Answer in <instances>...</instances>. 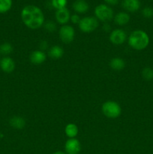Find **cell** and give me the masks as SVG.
<instances>
[{
	"label": "cell",
	"instance_id": "obj_12",
	"mask_svg": "<svg viewBox=\"0 0 153 154\" xmlns=\"http://www.w3.org/2000/svg\"><path fill=\"white\" fill-rule=\"evenodd\" d=\"M29 59L32 64L40 65L46 60V55L44 51L38 50V51H33L30 55Z\"/></svg>",
	"mask_w": 153,
	"mask_h": 154
},
{
	"label": "cell",
	"instance_id": "obj_14",
	"mask_svg": "<svg viewBox=\"0 0 153 154\" xmlns=\"http://www.w3.org/2000/svg\"><path fill=\"white\" fill-rule=\"evenodd\" d=\"M63 54H64V50L58 45H54L51 47L48 51V56L52 60H58L62 58Z\"/></svg>",
	"mask_w": 153,
	"mask_h": 154
},
{
	"label": "cell",
	"instance_id": "obj_24",
	"mask_svg": "<svg viewBox=\"0 0 153 154\" xmlns=\"http://www.w3.org/2000/svg\"><path fill=\"white\" fill-rule=\"evenodd\" d=\"M142 14L146 18H152L153 17V8L151 7H146L142 9Z\"/></svg>",
	"mask_w": 153,
	"mask_h": 154
},
{
	"label": "cell",
	"instance_id": "obj_16",
	"mask_svg": "<svg viewBox=\"0 0 153 154\" xmlns=\"http://www.w3.org/2000/svg\"><path fill=\"white\" fill-rule=\"evenodd\" d=\"M9 124L10 126L16 129H22L26 126V120L22 117L19 116L12 117L9 120Z\"/></svg>",
	"mask_w": 153,
	"mask_h": 154
},
{
	"label": "cell",
	"instance_id": "obj_18",
	"mask_svg": "<svg viewBox=\"0 0 153 154\" xmlns=\"http://www.w3.org/2000/svg\"><path fill=\"white\" fill-rule=\"evenodd\" d=\"M64 132L69 138H74L78 135L79 129L75 123H68L64 128Z\"/></svg>",
	"mask_w": 153,
	"mask_h": 154
},
{
	"label": "cell",
	"instance_id": "obj_21",
	"mask_svg": "<svg viewBox=\"0 0 153 154\" xmlns=\"http://www.w3.org/2000/svg\"><path fill=\"white\" fill-rule=\"evenodd\" d=\"M52 6L56 10H60L66 8L68 4V0H51Z\"/></svg>",
	"mask_w": 153,
	"mask_h": 154
},
{
	"label": "cell",
	"instance_id": "obj_6",
	"mask_svg": "<svg viewBox=\"0 0 153 154\" xmlns=\"http://www.w3.org/2000/svg\"><path fill=\"white\" fill-rule=\"evenodd\" d=\"M75 37V31L70 25H63L59 29V38L64 44H70Z\"/></svg>",
	"mask_w": 153,
	"mask_h": 154
},
{
	"label": "cell",
	"instance_id": "obj_10",
	"mask_svg": "<svg viewBox=\"0 0 153 154\" xmlns=\"http://www.w3.org/2000/svg\"><path fill=\"white\" fill-rule=\"evenodd\" d=\"M55 16L57 23L62 26L66 25L70 19V11L66 8L60 9V10H56Z\"/></svg>",
	"mask_w": 153,
	"mask_h": 154
},
{
	"label": "cell",
	"instance_id": "obj_3",
	"mask_svg": "<svg viewBox=\"0 0 153 154\" xmlns=\"http://www.w3.org/2000/svg\"><path fill=\"white\" fill-rule=\"evenodd\" d=\"M102 112L105 117L116 119L121 115L122 108L119 104L115 101H106L102 105Z\"/></svg>",
	"mask_w": 153,
	"mask_h": 154
},
{
	"label": "cell",
	"instance_id": "obj_28",
	"mask_svg": "<svg viewBox=\"0 0 153 154\" xmlns=\"http://www.w3.org/2000/svg\"><path fill=\"white\" fill-rule=\"evenodd\" d=\"M103 29H104V31H105V32H109L110 30V26L106 23L104 24Z\"/></svg>",
	"mask_w": 153,
	"mask_h": 154
},
{
	"label": "cell",
	"instance_id": "obj_27",
	"mask_svg": "<svg viewBox=\"0 0 153 154\" xmlns=\"http://www.w3.org/2000/svg\"><path fill=\"white\" fill-rule=\"evenodd\" d=\"M119 0H104V2H106V4L110 5H116L118 3Z\"/></svg>",
	"mask_w": 153,
	"mask_h": 154
},
{
	"label": "cell",
	"instance_id": "obj_1",
	"mask_svg": "<svg viewBox=\"0 0 153 154\" xmlns=\"http://www.w3.org/2000/svg\"><path fill=\"white\" fill-rule=\"evenodd\" d=\"M21 20L26 27L30 29H38L44 23V15L40 8L28 5L22 9Z\"/></svg>",
	"mask_w": 153,
	"mask_h": 154
},
{
	"label": "cell",
	"instance_id": "obj_17",
	"mask_svg": "<svg viewBox=\"0 0 153 154\" xmlns=\"http://www.w3.org/2000/svg\"><path fill=\"white\" fill-rule=\"evenodd\" d=\"M110 66L111 69L116 71H121L125 67V62L120 57L112 58L110 62Z\"/></svg>",
	"mask_w": 153,
	"mask_h": 154
},
{
	"label": "cell",
	"instance_id": "obj_29",
	"mask_svg": "<svg viewBox=\"0 0 153 154\" xmlns=\"http://www.w3.org/2000/svg\"><path fill=\"white\" fill-rule=\"evenodd\" d=\"M52 154H67V153H64V152H62V151H56V152H54Z\"/></svg>",
	"mask_w": 153,
	"mask_h": 154
},
{
	"label": "cell",
	"instance_id": "obj_11",
	"mask_svg": "<svg viewBox=\"0 0 153 154\" xmlns=\"http://www.w3.org/2000/svg\"><path fill=\"white\" fill-rule=\"evenodd\" d=\"M122 8L128 12H136L140 8V2L139 0H122Z\"/></svg>",
	"mask_w": 153,
	"mask_h": 154
},
{
	"label": "cell",
	"instance_id": "obj_22",
	"mask_svg": "<svg viewBox=\"0 0 153 154\" xmlns=\"http://www.w3.org/2000/svg\"><path fill=\"white\" fill-rule=\"evenodd\" d=\"M142 76L146 81L153 80V69L149 67H146L143 69L142 71Z\"/></svg>",
	"mask_w": 153,
	"mask_h": 154
},
{
	"label": "cell",
	"instance_id": "obj_13",
	"mask_svg": "<svg viewBox=\"0 0 153 154\" xmlns=\"http://www.w3.org/2000/svg\"><path fill=\"white\" fill-rule=\"evenodd\" d=\"M89 6L85 0H76L73 3V9L78 14H85L88 11Z\"/></svg>",
	"mask_w": 153,
	"mask_h": 154
},
{
	"label": "cell",
	"instance_id": "obj_26",
	"mask_svg": "<svg viewBox=\"0 0 153 154\" xmlns=\"http://www.w3.org/2000/svg\"><path fill=\"white\" fill-rule=\"evenodd\" d=\"M39 47H40V51H44V50H46V48H48L47 42H46V41H41V42H40V45H39Z\"/></svg>",
	"mask_w": 153,
	"mask_h": 154
},
{
	"label": "cell",
	"instance_id": "obj_15",
	"mask_svg": "<svg viewBox=\"0 0 153 154\" xmlns=\"http://www.w3.org/2000/svg\"><path fill=\"white\" fill-rule=\"evenodd\" d=\"M114 21H115L116 24H117V25L124 26L128 23L129 21H130V16L126 12H118L114 17Z\"/></svg>",
	"mask_w": 153,
	"mask_h": 154
},
{
	"label": "cell",
	"instance_id": "obj_7",
	"mask_svg": "<svg viewBox=\"0 0 153 154\" xmlns=\"http://www.w3.org/2000/svg\"><path fill=\"white\" fill-rule=\"evenodd\" d=\"M127 39V34L122 29H116L110 35V41L116 45H122Z\"/></svg>",
	"mask_w": 153,
	"mask_h": 154
},
{
	"label": "cell",
	"instance_id": "obj_2",
	"mask_svg": "<svg viewBox=\"0 0 153 154\" xmlns=\"http://www.w3.org/2000/svg\"><path fill=\"white\" fill-rule=\"evenodd\" d=\"M128 42L132 49L142 51L149 45V36L143 30L136 29L129 35Z\"/></svg>",
	"mask_w": 153,
	"mask_h": 154
},
{
	"label": "cell",
	"instance_id": "obj_8",
	"mask_svg": "<svg viewBox=\"0 0 153 154\" xmlns=\"http://www.w3.org/2000/svg\"><path fill=\"white\" fill-rule=\"evenodd\" d=\"M64 150L67 154H79L81 144L76 138H68L64 144Z\"/></svg>",
	"mask_w": 153,
	"mask_h": 154
},
{
	"label": "cell",
	"instance_id": "obj_25",
	"mask_svg": "<svg viewBox=\"0 0 153 154\" xmlns=\"http://www.w3.org/2000/svg\"><path fill=\"white\" fill-rule=\"evenodd\" d=\"M80 16L78 14H72L70 15V20L74 24H79L80 21Z\"/></svg>",
	"mask_w": 153,
	"mask_h": 154
},
{
	"label": "cell",
	"instance_id": "obj_4",
	"mask_svg": "<svg viewBox=\"0 0 153 154\" xmlns=\"http://www.w3.org/2000/svg\"><path fill=\"white\" fill-rule=\"evenodd\" d=\"M94 15L98 20L106 23L113 17V11L106 4H100L94 8Z\"/></svg>",
	"mask_w": 153,
	"mask_h": 154
},
{
	"label": "cell",
	"instance_id": "obj_23",
	"mask_svg": "<svg viewBox=\"0 0 153 154\" xmlns=\"http://www.w3.org/2000/svg\"><path fill=\"white\" fill-rule=\"evenodd\" d=\"M44 26L45 29L49 32H53L56 29V24L51 20H48L46 23H44Z\"/></svg>",
	"mask_w": 153,
	"mask_h": 154
},
{
	"label": "cell",
	"instance_id": "obj_5",
	"mask_svg": "<svg viewBox=\"0 0 153 154\" xmlns=\"http://www.w3.org/2000/svg\"><path fill=\"white\" fill-rule=\"evenodd\" d=\"M79 28L82 32L89 33L94 31L98 27V20L94 17H85L80 20Z\"/></svg>",
	"mask_w": 153,
	"mask_h": 154
},
{
	"label": "cell",
	"instance_id": "obj_19",
	"mask_svg": "<svg viewBox=\"0 0 153 154\" xmlns=\"http://www.w3.org/2000/svg\"><path fill=\"white\" fill-rule=\"evenodd\" d=\"M13 46L11 44L8 42H4L0 45V54L8 57V55L10 54L13 51Z\"/></svg>",
	"mask_w": 153,
	"mask_h": 154
},
{
	"label": "cell",
	"instance_id": "obj_20",
	"mask_svg": "<svg viewBox=\"0 0 153 154\" xmlns=\"http://www.w3.org/2000/svg\"><path fill=\"white\" fill-rule=\"evenodd\" d=\"M12 0H0V14L7 13L12 7Z\"/></svg>",
	"mask_w": 153,
	"mask_h": 154
},
{
	"label": "cell",
	"instance_id": "obj_9",
	"mask_svg": "<svg viewBox=\"0 0 153 154\" xmlns=\"http://www.w3.org/2000/svg\"><path fill=\"white\" fill-rule=\"evenodd\" d=\"M16 65L11 57H4L0 60V69L4 73H11L14 71Z\"/></svg>",
	"mask_w": 153,
	"mask_h": 154
}]
</instances>
